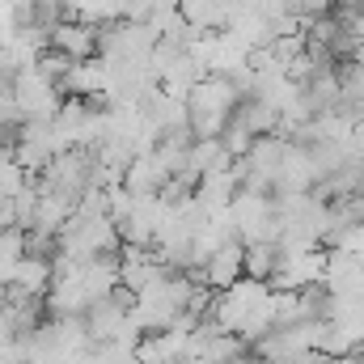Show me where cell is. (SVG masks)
<instances>
[{"label":"cell","mask_w":364,"mask_h":364,"mask_svg":"<svg viewBox=\"0 0 364 364\" xmlns=\"http://www.w3.org/2000/svg\"><path fill=\"white\" fill-rule=\"evenodd\" d=\"M21 255H26V229H21V225L0 229V288H9L13 267L21 263Z\"/></svg>","instance_id":"obj_13"},{"label":"cell","mask_w":364,"mask_h":364,"mask_svg":"<svg viewBox=\"0 0 364 364\" xmlns=\"http://www.w3.org/2000/svg\"><path fill=\"white\" fill-rule=\"evenodd\" d=\"M275 305H279V288L275 284L255 279V275H242L237 284H229V288H220L212 296V318L225 331H233L237 339L259 343L275 326Z\"/></svg>","instance_id":"obj_1"},{"label":"cell","mask_w":364,"mask_h":364,"mask_svg":"<svg viewBox=\"0 0 364 364\" xmlns=\"http://www.w3.org/2000/svg\"><path fill=\"white\" fill-rule=\"evenodd\" d=\"M237 174H233V166L229 170H216V174H203V178L195 182V199L208 208V212H225L233 199H237Z\"/></svg>","instance_id":"obj_10"},{"label":"cell","mask_w":364,"mask_h":364,"mask_svg":"<svg viewBox=\"0 0 364 364\" xmlns=\"http://www.w3.org/2000/svg\"><path fill=\"white\" fill-rule=\"evenodd\" d=\"M51 259L43 255H21V263L13 267L9 279V296H47L51 292Z\"/></svg>","instance_id":"obj_9"},{"label":"cell","mask_w":364,"mask_h":364,"mask_svg":"<svg viewBox=\"0 0 364 364\" xmlns=\"http://www.w3.org/2000/svg\"><path fill=\"white\" fill-rule=\"evenodd\" d=\"M279 263H284V246L279 242H250L246 246V275L272 284L275 272H279Z\"/></svg>","instance_id":"obj_12"},{"label":"cell","mask_w":364,"mask_h":364,"mask_svg":"<svg viewBox=\"0 0 364 364\" xmlns=\"http://www.w3.org/2000/svg\"><path fill=\"white\" fill-rule=\"evenodd\" d=\"M13 102L21 110V119H55L60 106L68 102V93L60 90V81H51L38 68H26L21 77H13Z\"/></svg>","instance_id":"obj_4"},{"label":"cell","mask_w":364,"mask_h":364,"mask_svg":"<svg viewBox=\"0 0 364 364\" xmlns=\"http://www.w3.org/2000/svg\"><path fill=\"white\" fill-rule=\"evenodd\" d=\"M229 216H233V229L237 237L250 246V242H275L279 237V203H275V191H237V199L229 203Z\"/></svg>","instance_id":"obj_3"},{"label":"cell","mask_w":364,"mask_h":364,"mask_svg":"<svg viewBox=\"0 0 364 364\" xmlns=\"http://www.w3.org/2000/svg\"><path fill=\"white\" fill-rule=\"evenodd\" d=\"M242 275H246V242L237 237V242L220 246V250L208 259V267H203V275H199V279H203L208 288H216V292H220V288L237 284Z\"/></svg>","instance_id":"obj_8"},{"label":"cell","mask_w":364,"mask_h":364,"mask_svg":"<svg viewBox=\"0 0 364 364\" xmlns=\"http://www.w3.org/2000/svg\"><path fill=\"white\" fill-rule=\"evenodd\" d=\"M296 4H301V13H305V17H318V13H335V4H339V0H296Z\"/></svg>","instance_id":"obj_14"},{"label":"cell","mask_w":364,"mask_h":364,"mask_svg":"<svg viewBox=\"0 0 364 364\" xmlns=\"http://www.w3.org/2000/svg\"><path fill=\"white\" fill-rule=\"evenodd\" d=\"M174 178V170L161 161V153L157 149H149V153H140L132 166H127V174H123V186L127 191H136V195H161V186Z\"/></svg>","instance_id":"obj_7"},{"label":"cell","mask_w":364,"mask_h":364,"mask_svg":"<svg viewBox=\"0 0 364 364\" xmlns=\"http://www.w3.org/2000/svg\"><path fill=\"white\" fill-rule=\"evenodd\" d=\"M97 43H102V30L93 21H81V17H64L51 30V47H60L73 60H93L97 55Z\"/></svg>","instance_id":"obj_6"},{"label":"cell","mask_w":364,"mask_h":364,"mask_svg":"<svg viewBox=\"0 0 364 364\" xmlns=\"http://www.w3.org/2000/svg\"><path fill=\"white\" fill-rule=\"evenodd\" d=\"M237 157L229 153V144L220 140V136H195V144H191V174L195 178H203V174H216V170H229Z\"/></svg>","instance_id":"obj_11"},{"label":"cell","mask_w":364,"mask_h":364,"mask_svg":"<svg viewBox=\"0 0 364 364\" xmlns=\"http://www.w3.org/2000/svg\"><path fill=\"white\" fill-rule=\"evenodd\" d=\"M166 220H170V203L161 195H132V208L119 216L123 246H153Z\"/></svg>","instance_id":"obj_5"},{"label":"cell","mask_w":364,"mask_h":364,"mask_svg":"<svg viewBox=\"0 0 364 364\" xmlns=\"http://www.w3.org/2000/svg\"><path fill=\"white\" fill-rule=\"evenodd\" d=\"M242 85L229 73H208L195 90L186 93V114H191V132L203 136H220L233 119V110L242 106Z\"/></svg>","instance_id":"obj_2"}]
</instances>
